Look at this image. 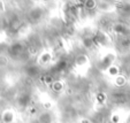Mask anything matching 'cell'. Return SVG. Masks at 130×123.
<instances>
[{"instance_id":"ba28073f","label":"cell","mask_w":130,"mask_h":123,"mask_svg":"<svg viewBox=\"0 0 130 123\" xmlns=\"http://www.w3.org/2000/svg\"><path fill=\"white\" fill-rule=\"evenodd\" d=\"M108 73H109L110 75H118V74H119L118 67H110V68L108 69Z\"/></svg>"},{"instance_id":"52a82bcc","label":"cell","mask_w":130,"mask_h":123,"mask_svg":"<svg viewBox=\"0 0 130 123\" xmlns=\"http://www.w3.org/2000/svg\"><path fill=\"white\" fill-rule=\"evenodd\" d=\"M115 82L118 85H123V84L125 83V79H124V77H122V76H116Z\"/></svg>"},{"instance_id":"3957f363","label":"cell","mask_w":130,"mask_h":123,"mask_svg":"<svg viewBox=\"0 0 130 123\" xmlns=\"http://www.w3.org/2000/svg\"><path fill=\"white\" fill-rule=\"evenodd\" d=\"M96 42L101 45H107L108 44V37L104 32H98L96 34Z\"/></svg>"},{"instance_id":"5b68a950","label":"cell","mask_w":130,"mask_h":123,"mask_svg":"<svg viewBox=\"0 0 130 123\" xmlns=\"http://www.w3.org/2000/svg\"><path fill=\"white\" fill-rule=\"evenodd\" d=\"M86 61H88V58H86L85 55H83V54H81L76 59V63L77 64H84V63H86Z\"/></svg>"},{"instance_id":"8fae6325","label":"cell","mask_w":130,"mask_h":123,"mask_svg":"<svg viewBox=\"0 0 130 123\" xmlns=\"http://www.w3.org/2000/svg\"><path fill=\"white\" fill-rule=\"evenodd\" d=\"M113 121H114V122H118V121H119V117H118V115H114V117H113Z\"/></svg>"},{"instance_id":"30bf717a","label":"cell","mask_w":130,"mask_h":123,"mask_svg":"<svg viewBox=\"0 0 130 123\" xmlns=\"http://www.w3.org/2000/svg\"><path fill=\"white\" fill-rule=\"evenodd\" d=\"M84 5H85L88 8H94L96 3H94V1H86V3H84Z\"/></svg>"},{"instance_id":"9c48e42d","label":"cell","mask_w":130,"mask_h":123,"mask_svg":"<svg viewBox=\"0 0 130 123\" xmlns=\"http://www.w3.org/2000/svg\"><path fill=\"white\" fill-rule=\"evenodd\" d=\"M97 100H98V102L103 103L104 101L106 100V96L104 93H98V96H97Z\"/></svg>"},{"instance_id":"7a4b0ae2","label":"cell","mask_w":130,"mask_h":123,"mask_svg":"<svg viewBox=\"0 0 130 123\" xmlns=\"http://www.w3.org/2000/svg\"><path fill=\"white\" fill-rule=\"evenodd\" d=\"M113 30L116 33H120L122 36H124V37H128V34H129L128 33V27L125 24H123V23H116V24H114Z\"/></svg>"},{"instance_id":"8992f818","label":"cell","mask_w":130,"mask_h":123,"mask_svg":"<svg viewBox=\"0 0 130 123\" xmlns=\"http://www.w3.org/2000/svg\"><path fill=\"white\" fill-rule=\"evenodd\" d=\"M62 84L60 83V82H55V83H53V90L54 91H61L62 90Z\"/></svg>"},{"instance_id":"6da1fadb","label":"cell","mask_w":130,"mask_h":123,"mask_svg":"<svg viewBox=\"0 0 130 123\" xmlns=\"http://www.w3.org/2000/svg\"><path fill=\"white\" fill-rule=\"evenodd\" d=\"M114 60V55L113 54H107L100 60L99 63V68L100 69H109L112 67V61Z\"/></svg>"},{"instance_id":"277c9868","label":"cell","mask_w":130,"mask_h":123,"mask_svg":"<svg viewBox=\"0 0 130 123\" xmlns=\"http://www.w3.org/2000/svg\"><path fill=\"white\" fill-rule=\"evenodd\" d=\"M50 60H51V54L50 53H43L42 57H40V62L42 63H47Z\"/></svg>"}]
</instances>
